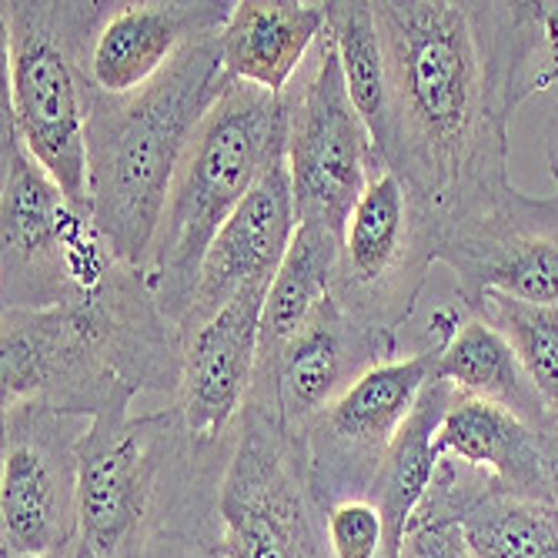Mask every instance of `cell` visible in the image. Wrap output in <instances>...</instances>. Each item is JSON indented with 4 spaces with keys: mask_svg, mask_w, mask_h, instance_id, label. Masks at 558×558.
Here are the masks:
<instances>
[{
    "mask_svg": "<svg viewBox=\"0 0 558 558\" xmlns=\"http://www.w3.org/2000/svg\"><path fill=\"white\" fill-rule=\"evenodd\" d=\"M388 68L381 161L438 228L509 187V121L558 68V4L372 0Z\"/></svg>",
    "mask_w": 558,
    "mask_h": 558,
    "instance_id": "1",
    "label": "cell"
},
{
    "mask_svg": "<svg viewBox=\"0 0 558 558\" xmlns=\"http://www.w3.org/2000/svg\"><path fill=\"white\" fill-rule=\"evenodd\" d=\"M181 362L178 325L128 262L84 298L0 315V409L44 404L90 422L141 391L178 398Z\"/></svg>",
    "mask_w": 558,
    "mask_h": 558,
    "instance_id": "2",
    "label": "cell"
},
{
    "mask_svg": "<svg viewBox=\"0 0 558 558\" xmlns=\"http://www.w3.org/2000/svg\"><path fill=\"white\" fill-rule=\"evenodd\" d=\"M228 84L221 37L208 34L134 94L94 90L87 114L90 218L128 265L147 268L178 165Z\"/></svg>",
    "mask_w": 558,
    "mask_h": 558,
    "instance_id": "3",
    "label": "cell"
},
{
    "mask_svg": "<svg viewBox=\"0 0 558 558\" xmlns=\"http://www.w3.org/2000/svg\"><path fill=\"white\" fill-rule=\"evenodd\" d=\"M231 441L197 445L178 404L90 418L77 445V545L90 558H147L168 529L197 515L205 492H218L228 465L218 454H228Z\"/></svg>",
    "mask_w": 558,
    "mask_h": 558,
    "instance_id": "4",
    "label": "cell"
},
{
    "mask_svg": "<svg viewBox=\"0 0 558 558\" xmlns=\"http://www.w3.org/2000/svg\"><path fill=\"white\" fill-rule=\"evenodd\" d=\"M288 137L284 97L231 81L194 131L147 255V278L178 325L191 308L208 247Z\"/></svg>",
    "mask_w": 558,
    "mask_h": 558,
    "instance_id": "5",
    "label": "cell"
},
{
    "mask_svg": "<svg viewBox=\"0 0 558 558\" xmlns=\"http://www.w3.org/2000/svg\"><path fill=\"white\" fill-rule=\"evenodd\" d=\"M111 0H4V114L74 205L87 197L90 50Z\"/></svg>",
    "mask_w": 558,
    "mask_h": 558,
    "instance_id": "6",
    "label": "cell"
},
{
    "mask_svg": "<svg viewBox=\"0 0 558 558\" xmlns=\"http://www.w3.org/2000/svg\"><path fill=\"white\" fill-rule=\"evenodd\" d=\"M0 247L4 312L58 308L124 265L90 211L37 165L8 114L0 124Z\"/></svg>",
    "mask_w": 558,
    "mask_h": 558,
    "instance_id": "7",
    "label": "cell"
},
{
    "mask_svg": "<svg viewBox=\"0 0 558 558\" xmlns=\"http://www.w3.org/2000/svg\"><path fill=\"white\" fill-rule=\"evenodd\" d=\"M228 558H331L298 435L244 401L218 488Z\"/></svg>",
    "mask_w": 558,
    "mask_h": 558,
    "instance_id": "8",
    "label": "cell"
},
{
    "mask_svg": "<svg viewBox=\"0 0 558 558\" xmlns=\"http://www.w3.org/2000/svg\"><path fill=\"white\" fill-rule=\"evenodd\" d=\"M462 304L438 308L422 335L418 351L391 359L354 381L335 404L298 435L318 509L328 512L344 498H372L385 454L415 412L435 375L438 344L462 325Z\"/></svg>",
    "mask_w": 558,
    "mask_h": 558,
    "instance_id": "9",
    "label": "cell"
},
{
    "mask_svg": "<svg viewBox=\"0 0 558 558\" xmlns=\"http://www.w3.org/2000/svg\"><path fill=\"white\" fill-rule=\"evenodd\" d=\"M284 161L298 225H322L341 238L354 205L385 161L368 124L351 105L328 31L284 90Z\"/></svg>",
    "mask_w": 558,
    "mask_h": 558,
    "instance_id": "10",
    "label": "cell"
},
{
    "mask_svg": "<svg viewBox=\"0 0 558 558\" xmlns=\"http://www.w3.org/2000/svg\"><path fill=\"white\" fill-rule=\"evenodd\" d=\"M438 247V218L395 171L381 168L354 205L335 275V301L354 322L398 335L409 325Z\"/></svg>",
    "mask_w": 558,
    "mask_h": 558,
    "instance_id": "11",
    "label": "cell"
},
{
    "mask_svg": "<svg viewBox=\"0 0 558 558\" xmlns=\"http://www.w3.org/2000/svg\"><path fill=\"white\" fill-rule=\"evenodd\" d=\"M0 438V551L61 558L81 542L77 445L87 418L44 404L4 409Z\"/></svg>",
    "mask_w": 558,
    "mask_h": 558,
    "instance_id": "12",
    "label": "cell"
},
{
    "mask_svg": "<svg viewBox=\"0 0 558 558\" xmlns=\"http://www.w3.org/2000/svg\"><path fill=\"white\" fill-rule=\"evenodd\" d=\"M435 262L459 281L462 308L485 291L558 308V194L495 191L438 228Z\"/></svg>",
    "mask_w": 558,
    "mask_h": 558,
    "instance_id": "13",
    "label": "cell"
},
{
    "mask_svg": "<svg viewBox=\"0 0 558 558\" xmlns=\"http://www.w3.org/2000/svg\"><path fill=\"white\" fill-rule=\"evenodd\" d=\"M398 359V335L354 322L331 298L275 362L258 365L247 401L301 435L372 368Z\"/></svg>",
    "mask_w": 558,
    "mask_h": 558,
    "instance_id": "14",
    "label": "cell"
},
{
    "mask_svg": "<svg viewBox=\"0 0 558 558\" xmlns=\"http://www.w3.org/2000/svg\"><path fill=\"white\" fill-rule=\"evenodd\" d=\"M275 278L251 281L225 308L184 338L181 388L174 404L197 445H225L258 372V341L268 288Z\"/></svg>",
    "mask_w": 558,
    "mask_h": 558,
    "instance_id": "15",
    "label": "cell"
},
{
    "mask_svg": "<svg viewBox=\"0 0 558 558\" xmlns=\"http://www.w3.org/2000/svg\"><path fill=\"white\" fill-rule=\"evenodd\" d=\"M298 231L294 215V191L284 161V144L275 150L265 174L251 194L241 201V208L228 218L218 231L215 244L208 247L201 278L191 298V308L181 322V338L194 335L205 322H211L225 304L247 288L251 281L275 278L284 251Z\"/></svg>",
    "mask_w": 558,
    "mask_h": 558,
    "instance_id": "16",
    "label": "cell"
},
{
    "mask_svg": "<svg viewBox=\"0 0 558 558\" xmlns=\"http://www.w3.org/2000/svg\"><path fill=\"white\" fill-rule=\"evenodd\" d=\"M231 0H111L90 50V81L100 94H134L161 77L184 50L221 34Z\"/></svg>",
    "mask_w": 558,
    "mask_h": 558,
    "instance_id": "17",
    "label": "cell"
},
{
    "mask_svg": "<svg viewBox=\"0 0 558 558\" xmlns=\"http://www.w3.org/2000/svg\"><path fill=\"white\" fill-rule=\"evenodd\" d=\"M331 0H238L221 27V61L231 81L284 97L328 31Z\"/></svg>",
    "mask_w": 558,
    "mask_h": 558,
    "instance_id": "18",
    "label": "cell"
},
{
    "mask_svg": "<svg viewBox=\"0 0 558 558\" xmlns=\"http://www.w3.org/2000/svg\"><path fill=\"white\" fill-rule=\"evenodd\" d=\"M435 448L438 459L482 472L498 488L548 498L538 432L492 401L454 391V401L438 425Z\"/></svg>",
    "mask_w": 558,
    "mask_h": 558,
    "instance_id": "19",
    "label": "cell"
},
{
    "mask_svg": "<svg viewBox=\"0 0 558 558\" xmlns=\"http://www.w3.org/2000/svg\"><path fill=\"white\" fill-rule=\"evenodd\" d=\"M435 378L448 381L459 395L498 404L535 432H545L558 422L538 398L515 348L478 315L465 312L462 325L438 344Z\"/></svg>",
    "mask_w": 558,
    "mask_h": 558,
    "instance_id": "20",
    "label": "cell"
},
{
    "mask_svg": "<svg viewBox=\"0 0 558 558\" xmlns=\"http://www.w3.org/2000/svg\"><path fill=\"white\" fill-rule=\"evenodd\" d=\"M451 401H454V388L432 375L415 404V412L395 435L385 462L378 469L372 501L378 505L381 522H385L388 558H398L404 529H409V522L415 519L418 505L425 501V495L435 482V472L441 462L435 438H438V425H441Z\"/></svg>",
    "mask_w": 558,
    "mask_h": 558,
    "instance_id": "21",
    "label": "cell"
},
{
    "mask_svg": "<svg viewBox=\"0 0 558 558\" xmlns=\"http://www.w3.org/2000/svg\"><path fill=\"white\" fill-rule=\"evenodd\" d=\"M341 238L322 225H298L284 258L268 288L258 365L275 362L278 354L308 328V322L335 298Z\"/></svg>",
    "mask_w": 558,
    "mask_h": 558,
    "instance_id": "22",
    "label": "cell"
},
{
    "mask_svg": "<svg viewBox=\"0 0 558 558\" xmlns=\"http://www.w3.org/2000/svg\"><path fill=\"white\" fill-rule=\"evenodd\" d=\"M462 532L472 558H558V505L492 482L465 509Z\"/></svg>",
    "mask_w": 558,
    "mask_h": 558,
    "instance_id": "23",
    "label": "cell"
},
{
    "mask_svg": "<svg viewBox=\"0 0 558 558\" xmlns=\"http://www.w3.org/2000/svg\"><path fill=\"white\" fill-rule=\"evenodd\" d=\"M328 34L335 44L351 105L368 124L381 155V144L388 134V68H385V47L375 21V4L372 0H331Z\"/></svg>",
    "mask_w": 558,
    "mask_h": 558,
    "instance_id": "24",
    "label": "cell"
},
{
    "mask_svg": "<svg viewBox=\"0 0 558 558\" xmlns=\"http://www.w3.org/2000/svg\"><path fill=\"white\" fill-rule=\"evenodd\" d=\"M492 328H498L519 354L522 368L529 372L538 398L551 418H558V308L555 304L522 301L505 291H485L469 308Z\"/></svg>",
    "mask_w": 558,
    "mask_h": 558,
    "instance_id": "25",
    "label": "cell"
},
{
    "mask_svg": "<svg viewBox=\"0 0 558 558\" xmlns=\"http://www.w3.org/2000/svg\"><path fill=\"white\" fill-rule=\"evenodd\" d=\"M488 485L492 478H485L482 472L441 459L425 501L404 529L398 558H472L462 532V515Z\"/></svg>",
    "mask_w": 558,
    "mask_h": 558,
    "instance_id": "26",
    "label": "cell"
},
{
    "mask_svg": "<svg viewBox=\"0 0 558 558\" xmlns=\"http://www.w3.org/2000/svg\"><path fill=\"white\" fill-rule=\"evenodd\" d=\"M331 558H388V535L372 498H344L325 512Z\"/></svg>",
    "mask_w": 558,
    "mask_h": 558,
    "instance_id": "27",
    "label": "cell"
},
{
    "mask_svg": "<svg viewBox=\"0 0 558 558\" xmlns=\"http://www.w3.org/2000/svg\"><path fill=\"white\" fill-rule=\"evenodd\" d=\"M147 558H228L221 545V532H205L201 515L168 529L155 545H150Z\"/></svg>",
    "mask_w": 558,
    "mask_h": 558,
    "instance_id": "28",
    "label": "cell"
},
{
    "mask_svg": "<svg viewBox=\"0 0 558 558\" xmlns=\"http://www.w3.org/2000/svg\"><path fill=\"white\" fill-rule=\"evenodd\" d=\"M542 141H545V161L551 168L555 187H558V68L555 77L545 90V124H542ZM558 194V191H555Z\"/></svg>",
    "mask_w": 558,
    "mask_h": 558,
    "instance_id": "29",
    "label": "cell"
},
{
    "mask_svg": "<svg viewBox=\"0 0 558 558\" xmlns=\"http://www.w3.org/2000/svg\"><path fill=\"white\" fill-rule=\"evenodd\" d=\"M542 441V459H545V482H548V498L558 505V422L545 432H538Z\"/></svg>",
    "mask_w": 558,
    "mask_h": 558,
    "instance_id": "30",
    "label": "cell"
},
{
    "mask_svg": "<svg viewBox=\"0 0 558 558\" xmlns=\"http://www.w3.org/2000/svg\"><path fill=\"white\" fill-rule=\"evenodd\" d=\"M0 558H27V555H11V551H0ZM61 558H90V555H87V551H84V548L77 545V548H74L71 555H61Z\"/></svg>",
    "mask_w": 558,
    "mask_h": 558,
    "instance_id": "31",
    "label": "cell"
}]
</instances>
